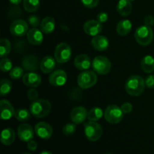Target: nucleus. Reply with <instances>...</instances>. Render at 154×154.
I'll list each match as a JSON object with an SVG mask.
<instances>
[{
	"label": "nucleus",
	"mask_w": 154,
	"mask_h": 154,
	"mask_svg": "<svg viewBox=\"0 0 154 154\" xmlns=\"http://www.w3.org/2000/svg\"><path fill=\"white\" fill-rule=\"evenodd\" d=\"M145 81L140 75H132L126 81L125 90L131 96H138L143 93L145 88Z\"/></svg>",
	"instance_id": "obj_1"
},
{
	"label": "nucleus",
	"mask_w": 154,
	"mask_h": 154,
	"mask_svg": "<svg viewBox=\"0 0 154 154\" xmlns=\"http://www.w3.org/2000/svg\"><path fill=\"white\" fill-rule=\"evenodd\" d=\"M30 112L37 118H42L50 114L51 111V104L48 100L44 99L32 101L30 105Z\"/></svg>",
	"instance_id": "obj_2"
},
{
	"label": "nucleus",
	"mask_w": 154,
	"mask_h": 154,
	"mask_svg": "<svg viewBox=\"0 0 154 154\" xmlns=\"http://www.w3.org/2000/svg\"><path fill=\"white\" fill-rule=\"evenodd\" d=\"M135 38L139 45L147 46L153 40V32L151 27L148 26H141L135 32Z\"/></svg>",
	"instance_id": "obj_3"
},
{
	"label": "nucleus",
	"mask_w": 154,
	"mask_h": 154,
	"mask_svg": "<svg viewBox=\"0 0 154 154\" xmlns=\"http://www.w3.org/2000/svg\"><path fill=\"white\" fill-rule=\"evenodd\" d=\"M124 113L121 108L116 105H111L107 107L104 113L105 120L111 124H117L122 121Z\"/></svg>",
	"instance_id": "obj_4"
},
{
	"label": "nucleus",
	"mask_w": 154,
	"mask_h": 154,
	"mask_svg": "<svg viewBox=\"0 0 154 154\" xmlns=\"http://www.w3.org/2000/svg\"><path fill=\"white\" fill-rule=\"evenodd\" d=\"M92 67L93 71L99 75H107L111 69V61L107 57L103 56H97L92 62Z\"/></svg>",
	"instance_id": "obj_5"
},
{
	"label": "nucleus",
	"mask_w": 154,
	"mask_h": 154,
	"mask_svg": "<svg viewBox=\"0 0 154 154\" xmlns=\"http://www.w3.org/2000/svg\"><path fill=\"white\" fill-rule=\"evenodd\" d=\"M78 84L81 89H89L93 87L97 82V76L93 71H83L78 76Z\"/></svg>",
	"instance_id": "obj_6"
},
{
	"label": "nucleus",
	"mask_w": 154,
	"mask_h": 154,
	"mask_svg": "<svg viewBox=\"0 0 154 154\" xmlns=\"http://www.w3.org/2000/svg\"><path fill=\"white\" fill-rule=\"evenodd\" d=\"M84 132L89 141H96L102 137L103 129L96 122L90 121L84 125Z\"/></svg>",
	"instance_id": "obj_7"
},
{
	"label": "nucleus",
	"mask_w": 154,
	"mask_h": 154,
	"mask_svg": "<svg viewBox=\"0 0 154 154\" xmlns=\"http://www.w3.org/2000/svg\"><path fill=\"white\" fill-rule=\"evenodd\" d=\"M72 48L67 43H60L56 47L54 57L59 63H66L72 57Z\"/></svg>",
	"instance_id": "obj_8"
},
{
	"label": "nucleus",
	"mask_w": 154,
	"mask_h": 154,
	"mask_svg": "<svg viewBox=\"0 0 154 154\" xmlns=\"http://www.w3.org/2000/svg\"><path fill=\"white\" fill-rule=\"evenodd\" d=\"M29 31V26L27 23L23 20H16L10 26V32L13 35L17 37H22L27 34Z\"/></svg>",
	"instance_id": "obj_9"
},
{
	"label": "nucleus",
	"mask_w": 154,
	"mask_h": 154,
	"mask_svg": "<svg viewBox=\"0 0 154 154\" xmlns=\"http://www.w3.org/2000/svg\"><path fill=\"white\" fill-rule=\"evenodd\" d=\"M84 31L90 36H96L102 31V23L97 20H90L84 24Z\"/></svg>",
	"instance_id": "obj_10"
},
{
	"label": "nucleus",
	"mask_w": 154,
	"mask_h": 154,
	"mask_svg": "<svg viewBox=\"0 0 154 154\" xmlns=\"http://www.w3.org/2000/svg\"><path fill=\"white\" fill-rule=\"evenodd\" d=\"M48 81L54 87H62L67 81V74L63 70L54 71L49 76Z\"/></svg>",
	"instance_id": "obj_11"
},
{
	"label": "nucleus",
	"mask_w": 154,
	"mask_h": 154,
	"mask_svg": "<svg viewBox=\"0 0 154 154\" xmlns=\"http://www.w3.org/2000/svg\"><path fill=\"white\" fill-rule=\"evenodd\" d=\"M87 109L83 106H78L74 108L70 113V119L72 123L76 125L82 123L87 118Z\"/></svg>",
	"instance_id": "obj_12"
},
{
	"label": "nucleus",
	"mask_w": 154,
	"mask_h": 154,
	"mask_svg": "<svg viewBox=\"0 0 154 154\" xmlns=\"http://www.w3.org/2000/svg\"><path fill=\"white\" fill-rule=\"evenodd\" d=\"M35 132L42 139H49L53 135V129L50 124L45 122H40L35 126Z\"/></svg>",
	"instance_id": "obj_13"
},
{
	"label": "nucleus",
	"mask_w": 154,
	"mask_h": 154,
	"mask_svg": "<svg viewBox=\"0 0 154 154\" xmlns=\"http://www.w3.org/2000/svg\"><path fill=\"white\" fill-rule=\"evenodd\" d=\"M17 135L21 141L28 142L34 138V130L29 124L23 123L18 126Z\"/></svg>",
	"instance_id": "obj_14"
},
{
	"label": "nucleus",
	"mask_w": 154,
	"mask_h": 154,
	"mask_svg": "<svg viewBox=\"0 0 154 154\" xmlns=\"http://www.w3.org/2000/svg\"><path fill=\"white\" fill-rule=\"evenodd\" d=\"M0 111H1V118L3 120H8L14 116L15 111L13 105L9 101L2 99L0 102Z\"/></svg>",
	"instance_id": "obj_15"
},
{
	"label": "nucleus",
	"mask_w": 154,
	"mask_h": 154,
	"mask_svg": "<svg viewBox=\"0 0 154 154\" xmlns=\"http://www.w3.org/2000/svg\"><path fill=\"white\" fill-rule=\"evenodd\" d=\"M23 83L26 86L31 88L38 87L42 83V78L38 74L35 72H28L25 74L22 78Z\"/></svg>",
	"instance_id": "obj_16"
},
{
	"label": "nucleus",
	"mask_w": 154,
	"mask_h": 154,
	"mask_svg": "<svg viewBox=\"0 0 154 154\" xmlns=\"http://www.w3.org/2000/svg\"><path fill=\"white\" fill-rule=\"evenodd\" d=\"M27 40L31 45H39L43 42L44 36L42 30L37 28H34L29 29L27 32Z\"/></svg>",
	"instance_id": "obj_17"
},
{
	"label": "nucleus",
	"mask_w": 154,
	"mask_h": 154,
	"mask_svg": "<svg viewBox=\"0 0 154 154\" xmlns=\"http://www.w3.org/2000/svg\"><path fill=\"white\" fill-rule=\"evenodd\" d=\"M91 45L96 51H103L108 49L109 47V40L105 36L98 35L92 39Z\"/></svg>",
	"instance_id": "obj_18"
},
{
	"label": "nucleus",
	"mask_w": 154,
	"mask_h": 154,
	"mask_svg": "<svg viewBox=\"0 0 154 154\" xmlns=\"http://www.w3.org/2000/svg\"><path fill=\"white\" fill-rule=\"evenodd\" d=\"M74 64L78 70L81 71L88 70L92 66L90 58L86 54H80L77 56L74 61Z\"/></svg>",
	"instance_id": "obj_19"
},
{
	"label": "nucleus",
	"mask_w": 154,
	"mask_h": 154,
	"mask_svg": "<svg viewBox=\"0 0 154 154\" xmlns=\"http://www.w3.org/2000/svg\"><path fill=\"white\" fill-rule=\"evenodd\" d=\"M56 59L51 56H46L40 63V69L45 74L52 73L56 67Z\"/></svg>",
	"instance_id": "obj_20"
},
{
	"label": "nucleus",
	"mask_w": 154,
	"mask_h": 154,
	"mask_svg": "<svg viewBox=\"0 0 154 154\" xmlns=\"http://www.w3.org/2000/svg\"><path fill=\"white\" fill-rule=\"evenodd\" d=\"M56 22L54 18L51 17H46L41 22V30L45 34H51L55 29Z\"/></svg>",
	"instance_id": "obj_21"
},
{
	"label": "nucleus",
	"mask_w": 154,
	"mask_h": 154,
	"mask_svg": "<svg viewBox=\"0 0 154 154\" xmlns=\"http://www.w3.org/2000/svg\"><path fill=\"white\" fill-rule=\"evenodd\" d=\"M132 5L129 0H119L117 5V11L121 16H128L132 12Z\"/></svg>",
	"instance_id": "obj_22"
},
{
	"label": "nucleus",
	"mask_w": 154,
	"mask_h": 154,
	"mask_svg": "<svg viewBox=\"0 0 154 154\" xmlns=\"http://www.w3.org/2000/svg\"><path fill=\"white\" fill-rule=\"evenodd\" d=\"M15 140V133L11 128L3 129L1 134V142L6 146L11 145Z\"/></svg>",
	"instance_id": "obj_23"
},
{
	"label": "nucleus",
	"mask_w": 154,
	"mask_h": 154,
	"mask_svg": "<svg viewBox=\"0 0 154 154\" xmlns=\"http://www.w3.org/2000/svg\"><path fill=\"white\" fill-rule=\"evenodd\" d=\"M132 28V24L129 20H122L117 23V32L118 35L125 36L129 34Z\"/></svg>",
	"instance_id": "obj_24"
},
{
	"label": "nucleus",
	"mask_w": 154,
	"mask_h": 154,
	"mask_svg": "<svg viewBox=\"0 0 154 154\" xmlns=\"http://www.w3.org/2000/svg\"><path fill=\"white\" fill-rule=\"evenodd\" d=\"M141 69L145 73L150 74L154 72V58L152 56L147 55L141 60Z\"/></svg>",
	"instance_id": "obj_25"
},
{
	"label": "nucleus",
	"mask_w": 154,
	"mask_h": 154,
	"mask_svg": "<svg viewBox=\"0 0 154 154\" xmlns=\"http://www.w3.org/2000/svg\"><path fill=\"white\" fill-rule=\"evenodd\" d=\"M104 113L105 112H103L102 108H100L99 107H93L88 111L87 119L90 121H99L102 118V116L104 115Z\"/></svg>",
	"instance_id": "obj_26"
},
{
	"label": "nucleus",
	"mask_w": 154,
	"mask_h": 154,
	"mask_svg": "<svg viewBox=\"0 0 154 154\" xmlns=\"http://www.w3.org/2000/svg\"><path fill=\"white\" fill-rule=\"evenodd\" d=\"M11 46L8 39L2 38L0 40V56L2 59L7 57L11 52Z\"/></svg>",
	"instance_id": "obj_27"
},
{
	"label": "nucleus",
	"mask_w": 154,
	"mask_h": 154,
	"mask_svg": "<svg viewBox=\"0 0 154 154\" xmlns=\"http://www.w3.org/2000/svg\"><path fill=\"white\" fill-rule=\"evenodd\" d=\"M31 112L26 108H19L15 111L14 117L20 122H26L30 118Z\"/></svg>",
	"instance_id": "obj_28"
},
{
	"label": "nucleus",
	"mask_w": 154,
	"mask_h": 154,
	"mask_svg": "<svg viewBox=\"0 0 154 154\" xmlns=\"http://www.w3.org/2000/svg\"><path fill=\"white\" fill-rule=\"evenodd\" d=\"M40 6L39 0H23V8L27 12L36 11Z\"/></svg>",
	"instance_id": "obj_29"
},
{
	"label": "nucleus",
	"mask_w": 154,
	"mask_h": 154,
	"mask_svg": "<svg viewBox=\"0 0 154 154\" xmlns=\"http://www.w3.org/2000/svg\"><path fill=\"white\" fill-rule=\"evenodd\" d=\"M0 84H1L0 94L2 96H7L12 89V83L8 79H2Z\"/></svg>",
	"instance_id": "obj_30"
},
{
	"label": "nucleus",
	"mask_w": 154,
	"mask_h": 154,
	"mask_svg": "<svg viewBox=\"0 0 154 154\" xmlns=\"http://www.w3.org/2000/svg\"><path fill=\"white\" fill-rule=\"evenodd\" d=\"M23 73H24V71L23 69H22L21 67L20 66H15V67L12 68L11 70L9 72V75H10L11 78L12 79H19V78H23Z\"/></svg>",
	"instance_id": "obj_31"
},
{
	"label": "nucleus",
	"mask_w": 154,
	"mask_h": 154,
	"mask_svg": "<svg viewBox=\"0 0 154 154\" xmlns=\"http://www.w3.org/2000/svg\"><path fill=\"white\" fill-rule=\"evenodd\" d=\"M12 66H13V64L10 59H8L6 57L2 59L0 62V69L3 72H10L12 69Z\"/></svg>",
	"instance_id": "obj_32"
},
{
	"label": "nucleus",
	"mask_w": 154,
	"mask_h": 154,
	"mask_svg": "<svg viewBox=\"0 0 154 154\" xmlns=\"http://www.w3.org/2000/svg\"><path fill=\"white\" fill-rule=\"evenodd\" d=\"M76 124L74 123H69L65 125L63 128V132L66 136L72 135L76 131Z\"/></svg>",
	"instance_id": "obj_33"
},
{
	"label": "nucleus",
	"mask_w": 154,
	"mask_h": 154,
	"mask_svg": "<svg viewBox=\"0 0 154 154\" xmlns=\"http://www.w3.org/2000/svg\"><path fill=\"white\" fill-rule=\"evenodd\" d=\"M28 22L29 25H31L34 28H37L38 26L41 25L40 18L38 16H35V15H32V16L29 17Z\"/></svg>",
	"instance_id": "obj_34"
},
{
	"label": "nucleus",
	"mask_w": 154,
	"mask_h": 154,
	"mask_svg": "<svg viewBox=\"0 0 154 154\" xmlns=\"http://www.w3.org/2000/svg\"><path fill=\"white\" fill-rule=\"evenodd\" d=\"M82 4L88 8H94L99 5V0H81Z\"/></svg>",
	"instance_id": "obj_35"
},
{
	"label": "nucleus",
	"mask_w": 154,
	"mask_h": 154,
	"mask_svg": "<svg viewBox=\"0 0 154 154\" xmlns=\"http://www.w3.org/2000/svg\"><path fill=\"white\" fill-rule=\"evenodd\" d=\"M120 108H121L122 111L124 113V114H128L132 112L133 107H132V105L130 102H125V103H123L121 105Z\"/></svg>",
	"instance_id": "obj_36"
},
{
	"label": "nucleus",
	"mask_w": 154,
	"mask_h": 154,
	"mask_svg": "<svg viewBox=\"0 0 154 154\" xmlns=\"http://www.w3.org/2000/svg\"><path fill=\"white\" fill-rule=\"evenodd\" d=\"M27 96H28L29 99H30L31 101H35L36 99H38V93L37 90L34 88L29 89L28 90V93H27Z\"/></svg>",
	"instance_id": "obj_37"
},
{
	"label": "nucleus",
	"mask_w": 154,
	"mask_h": 154,
	"mask_svg": "<svg viewBox=\"0 0 154 154\" xmlns=\"http://www.w3.org/2000/svg\"><path fill=\"white\" fill-rule=\"evenodd\" d=\"M145 81V85L147 86L148 88L154 89V75H150L146 78Z\"/></svg>",
	"instance_id": "obj_38"
},
{
	"label": "nucleus",
	"mask_w": 154,
	"mask_h": 154,
	"mask_svg": "<svg viewBox=\"0 0 154 154\" xmlns=\"http://www.w3.org/2000/svg\"><path fill=\"white\" fill-rule=\"evenodd\" d=\"M108 20V14L106 12H100V13L97 15V20L99 21L101 23H104L107 22Z\"/></svg>",
	"instance_id": "obj_39"
},
{
	"label": "nucleus",
	"mask_w": 154,
	"mask_h": 154,
	"mask_svg": "<svg viewBox=\"0 0 154 154\" xmlns=\"http://www.w3.org/2000/svg\"><path fill=\"white\" fill-rule=\"evenodd\" d=\"M144 25L151 27L152 26L154 25V17L152 15H148V16H147L144 18Z\"/></svg>",
	"instance_id": "obj_40"
},
{
	"label": "nucleus",
	"mask_w": 154,
	"mask_h": 154,
	"mask_svg": "<svg viewBox=\"0 0 154 154\" xmlns=\"http://www.w3.org/2000/svg\"><path fill=\"white\" fill-rule=\"evenodd\" d=\"M37 143H36V141H33V140H31V141L27 142V148L29 150L34 151V150H35L37 149Z\"/></svg>",
	"instance_id": "obj_41"
},
{
	"label": "nucleus",
	"mask_w": 154,
	"mask_h": 154,
	"mask_svg": "<svg viewBox=\"0 0 154 154\" xmlns=\"http://www.w3.org/2000/svg\"><path fill=\"white\" fill-rule=\"evenodd\" d=\"M8 1L12 5H19L22 2V0H8Z\"/></svg>",
	"instance_id": "obj_42"
},
{
	"label": "nucleus",
	"mask_w": 154,
	"mask_h": 154,
	"mask_svg": "<svg viewBox=\"0 0 154 154\" xmlns=\"http://www.w3.org/2000/svg\"><path fill=\"white\" fill-rule=\"evenodd\" d=\"M39 154H53L51 151H48V150H45V151H42V153H40Z\"/></svg>",
	"instance_id": "obj_43"
},
{
	"label": "nucleus",
	"mask_w": 154,
	"mask_h": 154,
	"mask_svg": "<svg viewBox=\"0 0 154 154\" xmlns=\"http://www.w3.org/2000/svg\"><path fill=\"white\" fill-rule=\"evenodd\" d=\"M129 1H130V2H133V1H135V0H129Z\"/></svg>",
	"instance_id": "obj_44"
},
{
	"label": "nucleus",
	"mask_w": 154,
	"mask_h": 154,
	"mask_svg": "<svg viewBox=\"0 0 154 154\" xmlns=\"http://www.w3.org/2000/svg\"><path fill=\"white\" fill-rule=\"evenodd\" d=\"M23 154H31V153H23Z\"/></svg>",
	"instance_id": "obj_45"
},
{
	"label": "nucleus",
	"mask_w": 154,
	"mask_h": 154,
	"mask_svg": "<svg viewBox=\"0 0 154 154\" xmlns=\"http://www.w3.org/2000/svg\"><path fill=\"white\" fill-rule=\"evenodd\" d=\"M108 154H111V153H108Z\"/></svg>",
	"instance_id": "obj_46"
}]
</instances>
